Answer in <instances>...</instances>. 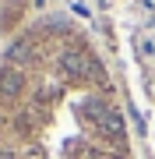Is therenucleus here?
<instances>
[{
    "instance_id": "f257e3e1",
    "label": "nucleus",
    "mask_w": 155,
    "mask_h": 159,
    "mask_svg": "<svg viewBox=\"0 0 155 159\" xmlns=\"http://www.w3.org/2000/svg\"><path fill=\"white\" fill-rule=\"evenodd\" d=\"M0 159H138L116 78L78 21L39 18L4 46Z\"/></svg>"
}]
</instances>
